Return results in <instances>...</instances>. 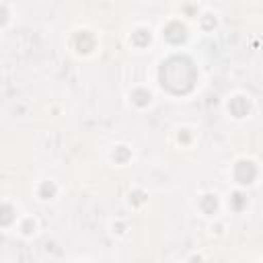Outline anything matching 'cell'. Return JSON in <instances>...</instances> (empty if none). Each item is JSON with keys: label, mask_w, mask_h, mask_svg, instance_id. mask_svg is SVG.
<instances>
[{"label": "cell", "mask_w": 263, "mask_h": 263, "mask_svg": "<svg viewBox=\"0 0 263 263\" xmlns=\"http://www.w3.org/2000/svg\"><path fill=\"white\" fill-rule=\"evenodd\" d=\"M160 80L171 92H187L193 86L195 70L187 58H171L162 64Z\"/></svg>", "instance_id": "1"}, {"label": "cell", "mask_w": 263, "mask_h": 263, "mask_svg": "<svg viewBox=\"0 0 263 263\" xmlns=\"http://www.w3.org/2000/svg\"><path fill=\"white\" fill-rule=\"evenodd\" d=\"M253 177H255V166H253L251 162H240V164H236V179H238L240 183H251Z\"/></svg>", "instance_id": "2"}, {"label": "cell", "mask_w": 263, "mask_h": 263, "mask_svg": "<svg viewBox=\"0 0 263 263\" xmlns=\"http://www.w3.org/2000/svg\"><path fill=\"white\" fill-rule=\"evenodd\" d=\"M164 37H166L168 41H173V43H179V41L185 39V29H183L179 23H173V25L164 31Z\"/></svg>", "instance_id": "3"}, {"label": "cell", "mask_w": 263, "mask_h": 263, "mask_svg": "<svg viewBox=\"0 0 263 263\" xmlns=\"http://www.w3.org/2000/svg\"><path fill=\"white\" fill-rule=\"evenodd\" d=\"M230 109H232V113H234L236 117H242V115L247 113L249 105H247V101H242V99L238 97V99H234V101L230 103Z\"/></svg>", "instance_id": "4"}, {"label": "cell", "mask_w": 263, "mask_h": 263, "mask_svg": "<svg viewBox=\"0 0 263 263\" xmlns=\"http://www.w3.org/2000/svg\"><path fill=\"white\" fill-rule=\"evenodd\" d=\"M203 210H205V212H214V210H216V199H214L212 195H205V199H203Z\"/></svg>", "instance_id": "5"}, {"label": "cell", "mask_w": 263, "mask_h": 263, "mask_svg": "<svg viewBox=\"0 0 263 263\" xmlns=\"http://www.w3.org/2000/svg\"><path fill=\"white\" fill-rule=\"evenodd\" d=\"M134 37H136V41H138L140 45H142V43H148V41H150V35H148L146 31H138V33H136Z\"/></svg>", "instance_id": "6"}]
</instances>
